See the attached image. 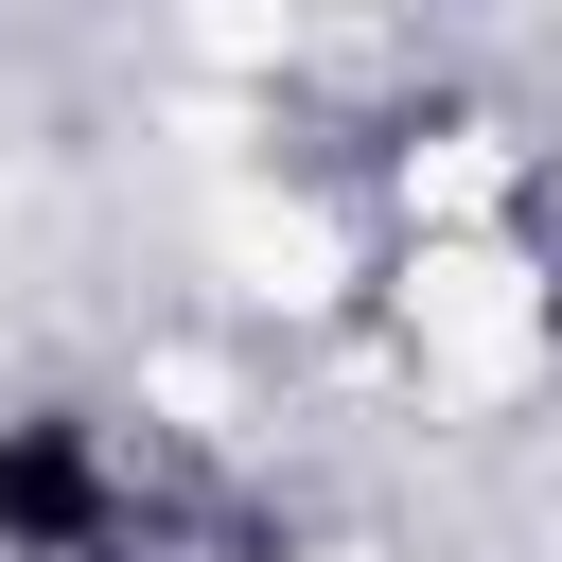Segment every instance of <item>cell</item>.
I'll use <instances>...</instances> for the list:
<instances>
[{"label":"cell","mask_w":562,"mask_h":562,"mask_svg":"<svg viewBox=\"0 0 562 562\" xmlns=\"http://www.w3.org/2000/svg\"><path fill=\"white\" fill-rule=\"evenodd\" d=\"M158 474L123 457L105 404H18L0 422V562H140Z\"/></svg>","instance_id":"cell-1"}]
</instances>
